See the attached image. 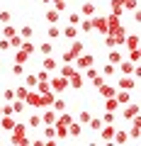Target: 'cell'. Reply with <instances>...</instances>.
I'll return each instance as SVG.
<instances>
[{
  "instance_id": "1",
  "label": "cell",
  "mask_w": 141,
  "mask_h": 146,
  "mask_svg": "<svg viewBox=\"0 0 141 146\" xmlns=\"http://www.w3.org/2000/svg\"><path fill=\"white\" fill-rule=\"evenodd\" d=\"M27 105H32V107H46L44 93L42 90H29V93H27Z\"/></svg>"
},
{
  "instance_id": "2",
  "label": "cell",
  "mask_w": 141,
  "mask_h": 146,
  "mask_svg": "<svg viewBox=\"0 0 141 146\" xmlns=\"http://www.w3.org/2000/svg\"><path fill=\"white\" fill-rule=\"evenodd\" d=\"M90 20H93V27L100 32V34H110V27H107V17H102V15H93Z\"/></svg>"
},
{
  "instance_id": "3",
  "label": "cell",
  "mask_w": 141,
  "mask_h": 146,
  "mask_svg": "<svg viewBox=\"0 0 141 146\" xmlns=\"http://www.w3.org/2000/svg\"><path fill=\"white\" fill-rule=\"evenodd\" d=\"M24 129L27 127L20 124V122L15 124V129H12V141H15V144H29V139L24 136Z\"/></svg>"
},
{
  "instance_id": "4",
  "label": "cell",
  "mask_w": 141,
  "mask_h": 146,
  "mask_svg": "<svg viewBox=\"0 0 141 146\" xmlns=\"http://www.w3.org/2000/svg\"><path fill=\"white\" fill-rule=\"evenodd\" d=\"M66 88H71V85H68V78H66V76H56V78L51 80V90H54L56 95H61Z\"/></svg>"
},
{
  "instance_id": "5",
  "label": "cell",
  "mask_w": 141,
  "mask_h": 146,
  "mask_svg": "<svg viewBox=\"0 0 141 146\" xmlns=\"http://www.w3.org/2000/svg\"><path fill=\"white\" fill-rule=\"evenodd\" d=\"M122 46H126V51H131V49H139V46H141V36H136V34H126Z\"/></svg>"
},
{
  "instance_id": "6",
  "label": "cell",
  "mask_w": 141,
  "mask_h": 146,
  "mask_svg": "<svg viewBox=\"0 0 141 146\" xmlns=\"http://www.w3.org/2000/svg\"><path fill=\"white\" fill-rule=\"evenodd\" d=\"M93 63H95V58L85 54V56H78V61H75V68H78V71H85V68L93 66Z\"/></svg>"
},
{
  "instance_id": "7",
  "label": "cell",
  "mask_w": 141,
  "mask_h": 146,
  "mask_svg": "<svg viewBox=\"0 0 141 146\" xmlns=\"http://www.w3.org/2000/svg\"><path fill=\"white\" fill-rule=\"evenodd\" d=\"M134 83H136V78H131V76H122L117 85H119L122 90H131V88H134Z\"/></svg>"
},
{
  "instance_id": "8",
  "label": "cell",
  "mask_w": 141,
  "mask_h": 146,
  "mask_svg": "<svg viewBox=\"0 0 141 146\" xmlns=\"http://www.w3.org/2000/svg\"><path fill=\"white\" fill-rule=\"evenodd\" d=\"M56 110H44V115H42V122L44 124H56Z\"/></svg>"
},
{
  "instance_id": "9",
  "label": "cell",
  "mask_w": 141,
  "mask_h": 146,
  "mask_svg": "<svg viewBox=\"0 0 141 146\" xmlns=\"http://www.w3.org/2000/svg\"><path fill=\"white\" fill-rule=\"evenodd\" d=\"M139 115V105H134V102H129L124 107V119H134V117Z\"/></svg>"
},
{
  "instance_id": "10",
  "label": "cell",
  "mask_w": 141,
  "mask_h": 146,
  "mask_svg": "<svg viewBox=\"0 0 141 146\" xmlns=\"http://www.w3.org/2000/svg\"><path fill=\"white\" fill-rule=\"evenodd\" d=\"M119 68H122V73H124V76H134V68H136V63H134V61H124V58H122Z\"/></svg>"
},
{
  "instance_id": "11",
  "label": "cell",
  "mask_w": 141,
  "mask_h": 146,
  "mask_svg": "<svg viewBox=\"0 0 141 146\" xmlns=\"http://www.w3.org/2000/svg\"><path fill=\"white\" fill-rule=\"evenodd\" d=\"M83 80H85V76H83V73H75V76H71V78H68V85L78 90L80 85H83Z\"/></svg>"
},
{
  "instance_id": "12",
  "label": "cell",
  "mask_w": 141,
  "mask_h": 146,
  "mask_svg": "<svg viewBox=\"0 0 141 146\" xmlns=\"http://www.w3.org/2000/svg\"><path fill=\"white\" fill-rule=\"evenodd\" d=\"M97 93L102 95V98H115V95H117V90L112 88V85H107V83H105V85H100V88H97Z\"/></svg>"
},
{
  "instance_id": "13",
  "label": "cell",
  "mask_w": 141,
  "mask_h": 146,
  "mask_svg": "<svg viewBox=\"0 0 141 146\" xmlns=\"http://www.w3.org/2000/svg\"><path fill=\"white\" fill-rule=\"evenodd\" d=\"M78 32H80L78 25H68L66 29H63V36H66V39H75V36H78Z\"/></svg>"
},
{
  "instance_id": "14",
  "label": "cell",
  "mask_w": 141,
  "mask_h": 146,
  "mask_svg": "<svg viewBox=\"0 0 141 146\" xmlns=\"http://www.w3.org/2000/svg\"><path fill=\"white\" fill-rule=\"evenodd\" d=\"M107 27H110V32L119 29V27H122V22H119V15H115V12H112V15L107 17Z\"/></svg>"
},
{
  "instance_id": "15",
  "label": "cell",
  "mask_w": 141,
  "mask_h": 146,
  "mask_svg": "<svg viewBox=\"0 0 141 146\" xmlns=\"http://www.w3.org/2000/svg\"><path fill=\"white\" fill-rule=\"evenodd\" d=\"M15 124H17V122L12 119V115H5V117H3V122H0V127H3L5 131H12V129H15Z\"/></svg>"
},
{
  "instance_id": "16",
  "label": "cell",
  "mask_w": 141,
  "mask_h": 146,
  "mask_svg": "<svg viewBox=\"0 0 141 146\" xmlns=\"http://www.w3.org/2000/svg\"><path fill=\"white\" fill-rule=\"evenodd\" d=\"M95 10H97V7H95L93 3H83V7H80V15H83V17H93Z\"/></svg>"
},
{
  "instance_id": "17",
  "label": "cell",
  "mask_w": 141,
  "mask_h": 146,
  "mask_svg": "<svg viewBox=\"0 0 141 146\" xmlns=\"http://www.w3.org/2000/svg\"><path fill=\"white\" fill-rule=\"evenodd\" d=\"M61 34H63V29H61L58 25H51V27L46 29V36H49V39H58Z\"/></svg>"
},
{
  "instance_id": "18",
  "label": "cell",
  "mask_w": 141,
  "mask_h": 146,
  "mask_svg": "<svg viewBox=\"0 0 141 146\" xmlns=\"http://www.w3.org/2000/svg\"><path fill=\"white\" fill-rule=\"evenodd\" d=\"M58 17H61V10H56V7H54V10H46V20H49V25H56Z\"/></svg>"
},
{
  "instance_id": "19",
  "label": "cell",
  "mask_w": 141,
  "mask_h": 146,
  "mask_svg": "<svg viewBox=\"0 0 141 146\" xmlns=\"http://www.w3.org/2000/svg\"><path fill=\"white\" fill-rule=\"evenodd\" d=\"M83 42H78V39H73V46H71V54H73V58H78L80 54H83Z\"/></svg>"
},
{
  "instance_id": "20",
  "label": "cell",
  "mask_w": 141,
  "mask_h": 146,
  "mask_svg": "<svg viewBox=\"0 0 141 146\" xmlns=\"http://www.w3.org/2000/svg\"><path fill=\"white\" fill-rule=\"evenodd\" d=\"M117 100H119V105H129V90H117V95H115Z\"/></svg>"
},
{
  "instance_id": "21",
  "label": "cell",
  "mask_w": 141,
  "mask_h": 146,
  "mask_svg": "<svg viewBox=\"0 0 141 146\" xmlns=\"http://www.w3.org/2000/svg\"><path fill=\"white\" fill-rule=\"evenodd\" d=\"M39 51H42L44 56H51V54H54V44L51 42H42V44H39Z\"/></svg>"
},
{
  "instance_id": "22",
  "label": "cell",
  "mask_w": 141,
  "mask_h": 146,
  "mask_svg": "<svg viewBox=\"0 0 141 146\" xmlns=\"http://www.w3.org/2000/svg\"><path fill=\"white\" fill-rule=\"evenodd\" d=\"M29 56H32L29 51H24V49H20V51L15 54V63H24V61H29Z\"/></svg>"
},
{
  "instance_id": "23",
  "label": "cell",
  "mask_w": 141,
  "mask_h": 146,
  "mask_svg": "<svg viewBox=\"0 0 141 146\" xmlns=\"http://www.w3.org/2000/svg\"><path fill=\"white\" fill-rule=\"evenodd\" d=\"M100 131H102V139H107V141H110V139H115V127H112V124H107V127H105V129H100Z\"/></svg>"
},
{
  "instance_id": "24",
  "label": "cell",
  "mask_w": 141,
  "mask_h": 146,
  "mask_svg": "<svg viewBox=\"0 0 141 146\" xmlns=\"http://www.w3.org/2000/svg\"><path fill=\"white\" fill-rule=\"evenodd\" d=\"M105 110H112V112H117V110H119V100H117V98H107Z\"/></svg>"
},
{
  "instance_id": "25",
  "label": "cell",
  "mask_w": 141,
  "mask_h": 146,
  "mask_svg": "<svg viewBox=\"0 0 141 146\" xmlns=\"http://www.w3.org/2000/svg\"><path fill=\"white\" fill-rule=\"evenodd\" d=\"M112 12L115 15H122L124 12V0H112Z\"/></svg>"
},
{
  "instance_id": "26",
  "label": "cell",
  "mask_w": 141,
  "mask_h": 146,
  "mask_svg": "<svg viewBox=\"0 0 141 146\" xmlns=\"http://www.w3.org/2000/svg\"><path fill=\"white\" fill-rule=\"evenodd\" d=\"M75 73H78V68H75V66H63V68H61V76H66V78L75 76Z\"/></svg>"
},
{
  "instance_id": "27",
  "label": "cell",
  "mask_w": 141,
  "mask_h": 146,
  "mask_svg": "<svg viewBox=\"0 0 141 146\" xmlns=\"http://www.w3.org/2000/svg\"><path fill=\"white\" fill-rule=\"evenodd\" d=\"M44 136H46V139H56V127L44 124Z\"/></svg>"
},
{
  "instance_id": "28",
  "label": "cell",
  "mask_w": 141,
  "mask_h": 146,
  "mask_svg": "<svg viewBox=\"0 0 141 146\" xmlns=\"http://www.w3.org/2000/svg\"><path fill=\"white\" fill-rule=\"evenodd\" d=\"M15 32H17V29H15V27L10 25V22H7V25L3 27V36H5V39H10V36H15Z\"/></svg>"
},
{
  "instance_id": "29",
  "label": "cell",
  "mask_w": 141,
  "mask_h": 146,
  "mask_svg": "<svg viewBox=\"0 0 141 146\" xmlns=\"http://www.w3.org/2000/svg\"><path fill=\"white\" fill-rule=\"evenodd\" d=\"M80 127H83V124H75V122H71V127H68V134H71V136H80V131H83Z\"/></svg>"
},
{
  "instance_id": "30",
  "label": "cell",
  "mask_w": 141,
  "mask_h": 146,
  "mask_svg": "<svg viewBox=\"0 0 141 146\" xmlns=\"http://www.w3.org/2000/svg\"><path fill=\"white\" fill-rule=\"evenodd\" d=\"M20 112H24V100L17 98V102L12 105V115H20Z\"/></svg>"
},
{
  "instance_id": "31",
  "label": "cell",
  "mask_w": 141,
  "mask_h": 146,
  "mask_svg": "<svg viewBox=\"0 0 141 146\" xmlns=\"http://www.w3.org/2000/svg\"><path fill=\"white\" fill-rule=\"evenodd\" d=\"M54 110H56V112H63V110H66V100L56 98V100H54Z\"/></svg>"
},
{
  "instance_id": "32",
  "label": "cell",
  "mask_w": 141,
  "mask_h": 146,
  "mask_svg": "<svg viewBox=\"0 0 141 146\" xmlns=\"http://www.w3.org/2000/svg\"><path fill=\"white\" fill-rule=\"evenodd\" d=\"M102 124H105V122L100 119V117H95V119H90V129H93V131H100V129H102Z\"/></svg>"
},
{
  "instance_id": "33",
  "label": "cell",
  "mask_w": 141,
  "mask_h": 146,
  "mask_svg": "<svg viewBox=\"0 0 141 146\" xmlns=\"http://www.w3.org/2000/svg\"><path fill=\"white\" fill-rule=\"evenodd\" d=\"M32 34H34V29H32L29 25H24V27H22V29H20V36H22V39H29Z\"/></svg>"
},
{
  "instance_id": "34",
  "label": "cell",
  "mask_w": 141,
  "mask_h": 146,
  "mask_svg": "<svg viewBox=\"0 0 141 146\" xmlns=\"http://www.w3.org/2000/svg\"><path fill=\"white\" fill-rule=\"evenodd\" d=\"M110 63H115V66H117V63H122V54L112 49V51H110Z\"/></svg>"
},
{
  "instance_id": "35",
  "label": "cell",
  "mask_w": 141,
  "mask_h": 146,
  "mask_svg": "<svg viewBox=\"0 0 141 146\" xmlns=\"http://www.w3.org/2000/svg\"><path fill=\"white\" fill-rule=\"evenodd\" d=\"M22 44H24V39H22V36H17V34H15V36H10V46H12V49L22 46Z\"/></svg>"
},
{
  "instance_id": "36",
  "label": "cell",
  "mask_w": 141,
  "mask_h": 146,
  "mask_svg": "<svg viewBox=\"0 0 141 146\" xmlns=\"http://www.w3.org/2000/svg\"><path fill=\"white\" fill-rule=\"evenodd\" d=\"M44 68H46V71H54V68H56V61H54L51 56H44Z\"/></svg>"
},
{
  "instance_id": "37",
  "label": "cell",
  "mask_w": 141,
  "mask_h": 146,
  "mask_svg": "<svg viewBox=\"0 0 141 146\" xmlns=\"http://www.w3.org/2000/svg\"><path fill=\"white\" fill-rule=\"evenodd\" d=\"M95 27H93V20H83L80 22V32H93Z\"/></svg>"
},
{
  "instance_id": "38",
  "label": "cell",
  "mask_w": 141,
  "mask_h": 146,
  "mask_svg": "<svg viewBox=\"0 0 141 146\" xmlns=\"http://www.w3.org/2000/svg\"><path fill=\"white\" fill-rule=\"evenodd\" d=\"M27 93H29V90H27V85H20V88L15 90V95H17L20 100H27Z\"/></svg>"
},
{
  "instance_id": "39",
  "label": "cell",
  "mask_w": 141,
  "mask_h": 146,
  "mask_svg": "<svg viewBox=\"0 0 141 146\" xmlns=\"http://www.w3.org/2000/svg\"><path fill=\"white\" fill-rule=\"evenodd\" d=\"M102 122H105V124H112V122H115V112H112V110H107V112L102 115Z\"/></svg>"
},
{
  "instance_id": "40",
  "label": "cell",
  "mask_w": 141,
  "mask_h": 146,
  "mask_svg": "<svg viewBox=\"0 0 141 146\" xmlns=\"http://www.w3.org/2000/svg\"><path fill=\"white\" fill-rule=\"evenodd\" d=\"M78 119L83 122V124H90V119H93V115H90V112H80V115H78Z\"/></svg>"
},
{
  "instance_id": "41",
  "label": "cell",
  "mask_w": 141,
  "mask_h": 146,
  "mask_svg": "<svg viewBox=\"0 0 141 146\" xmlns=\"http://www.w3.org/2000/svg\"><path fill=\"white\" fill-rule=\"evenodd\" d=\"M39 124H44L42 117H39V115H32V117H29V127H39Z\"/></svg>"
},
{
  "instance_id": "42",
  "label": "cell",
  "mask_w": 141,
  "mask_h": 146,
  "mask_svg": "<svg viewBox=\"0 0 141 146\" xmlns=\"http://www.w3.org/2000/svg\"><path fill=\"white\" fill-rule=\"evenodd\" d=\"M68 22H71V25H80V12H71Z\"/></svg>"
},
{
  "instance_id": "43",
  "label": "cell",
  "mask_w": 141,
  "mask_h": 146,
  "mask_svg": "<svg viewBox=\"0 0 141 146\" xmlns=\"http://www.w3.org/2000/svg\"><path fill=\"white\" fill-rule=\"evenodd\" d=\"M12 73H15V76H22V73H24V63H15V66H12Z\"/></svg>"
},
{
  "instance_id": "44",
  "label": "cell",
  "mask_w": 141,
  "mask_h": 146,
  "mask_svg": "<svg viewBox=\"0 0 141 146\" xmlns=\"http://www.w3.org/2000/svg\"><path fill=\"white\" fill-rule=\"evenodd\" d=\"M93 85H95V88H100V85H105V76H100V73H97V76L93 78Z\"/></svg>"
},
{
  "instance_id": "45",
  "label": "cell",
  "mask_w": 141,
  "mask_h": 146,
  "mask_svg": "<svg viewBox=\"0 0 141 146\" xmlns=\"http://www.w3.org/2000/svg\"><path fill=\"white\" fill-rule=\"evenodd\" d=\"M115 139H117V141H126V139H129V134L119 129V131H115Z\"/></svg>"
},
{
  "instance_id": "46",
  "label": "cell",
  "mask_w": 141,
  "mask_h": 146,
  "mask_svg": "<svg viewBox=\"0 0 141 146\" xmlns=\"http://www.w3.org/2000/svg\"><path fill=\"white\" fill-rule=\"evenodd\" d=\"M95 76H97V68H93V66L85 68V78H95Z\"/></svg>"
},
{
  "instance_id": "47",
  "label": "cell",
  "mask_w": 141,
  "mask_h": 146,
  "mask_svg": "<svg viewBox=\"0 0 141 146\" xmlns=\"http://www.w3.org/2000/svg\"><path fill=\"white\" fill-rule=\"evenodd\" d=\"M51 3H54V7H56V10L66 12V3H63V0H51Z\"/></svg>"
},
{
  "instance_id": "48",
  "label": "cell",
  "mask_w": 141,
  "mask_h": 146,
  "mask_svg": "<svg viewBox=\"0 0 141 146\" xmlns=\"http://www.w3.org/2000/svg\"><path fill=\"white\" fill-rule=\"evenodd\" d=\"M0 22H3V25H7V22H10V12H7V10L0 12Z\"/></svg>"
},
{
  "instance_id": "49",
  "label": "cell",
  "mask_w": 141,
  "mask_h": 146,
  "mask_svg": "<svg viewBox=\"0 0 141 146\" xmlns=\"http://www.w3.org/2000/svg\"><path fill=\"white\" fill-rule=\"evenodd\" d=\"M124 10H136V0H124Z\"/></svg>"
},
{
  "instance_id": "50",
  "label": "cell",
  "mask_w": 141,
  "mask_h": 146,
  "mask_svg": "<svg viewBox=\"0 0 141 146\" xmlns=\"http://www.w3.org/2000/svg\"><path fill=\"white\" fill-rule=\"evenodd\" d=\"M10 49V39H0V51H7Z\"/></svg>"
},
{
  "instance_id": "51",
  "label": "cell",
  "mask_w": 141,
  "mask_h": 146,
  "mask_svg": "<svg viewBox=\"0 0 141 146\" xmlns=\"http://www.w3.org/2000/svg\"><path fill=\"white\" fill-rule=\"evenodd\" d=\"M115 71H117V68H115V63H107V66H105V76H112Z\"/></svg>"
},
{
  "instance_id": "52",
  "label": "cell",
  "mask_w": 141,
  "mask_h": 146,
  "mask_svg": "<svg viewBox=\"0 0 141 146\" xmlns=\"http://www.w3.org/2000/svg\"><path fill=\"white\" fill-rule=\"evenodd\" d=\"M37 83H39L37 76H27V85H29V88H32V85H37Z\"/></svg>"
},
{
  "instance_id": "53",
  "label": "cell",
  "mask_w": 141,
  "mask_h": 146,
  "mask_svg": "<svg viewBox=\"0 0 141 146\" xmlns=\"http://www.w3.org/2000/svg\"><path fill=\"white\" fill-rule=\"evenodd\" d=\"M139 134H141V127H136V124H134V129L129 131V136H131V139H136V136H139Z\"/></svg>"
},
{
  "instance_id": "54",
  "label": "cell",
  "mask_w": 141,
  "mask_h": 146,
  "mask_svg": "<svg viewBox=\"0 0 141 146\" xmlns=\"http://www.w3.org/2000/svg\"><path fill=\"white\" fill-rule=\"evenodd\" d=\"M37 78H39V80H49V73H46V71H39Z\"/></svg>"
},
{
  "instance_id": "55",
  "label": "cell",
  "mask_w": 141,
  "mask_h": 146,
  "mask_svg": "<svg viewBox=\"0 0 141 146\" xmlns=\"http://www.w3.org/2000/svg\"><path fill=\"white\" fill-rule=\"evenodd\" d=\"M12 98H17L15 90H5V100H12Z\"/></svg>"
},
{
  "instance_id": "56",
  "label": "cell",
  "mask_w": 141,
  "mask_h": 146,
  "mask_svg": "<svg viewBox=\"0 0 141 146\" xmlns=\"http://www.w3.org/2000/svg\"><path fill=\"white\" fill-rule=\"evenodd\" d=\"M134 78H141V66H136V68H134Z\"/></svg>"
},
{
  "instance_id": "57",
  "label": "cell",
  "mask_w": 141,
  "mask_h": 146,
  "mask_svg": "<svg viewBox=\"0 0 141 146\" xmlns=\"http://www.w3.org/2000/svg\"><path fill=\"white\" fill-rule=\"evenodd\" d=\"M134 124H136V127H141V115H136V117H134Z\"/></svg>"
},
{
  "instance_id": "58",
  "label": "cell",
  "mask_w": 141,
  "mask_h": 146,
  "mask_svg": "<svg viewBox=\"0 0 141 146\" xmlns=\"http://www.w3.org/2000/svg\"><path fill=\"white\" fill-rule=\"evenodd\" d=\"M134 20H136V22H141V10H136V12H134Z\"/></svg>"
},
{
  "instance_id": "59",
  "label": "cell",
  "mask_w": 141,
  "mask_h": 146,
  "mask_svg": "<svg viewBox=\"0 0 141 146\" xmlns=\"http://www.w3.org/2000/svg\"><path fill=\"white\" fill-rule=\"evenodd\" d=\"M42 3H46V5H49V3H51V0H42Z\"/></svg>"
},
{
  "instance_id": "60",
  "label": "cell",
  "mask_w": 141,
  "mask_h": 146,
  "mask_svg": "<svg viewBox=\"0 0 141 146\" xmlns=\"http://www.w3.org/2000/svg\"><path fill=\"white\" fill-rule=\"evenodd\" d=\"M88 3H93V0H88Z\"/></svg>"
},
{
  "instance_id": "61",
  "label": "cell",
  "mask_w": 141,
  "mask_h": 146,
  "mask_svg": "<svg viewBox=\"0 0 141 146\" xmlns=\"http://www.w3.org/2000/svg\"><path fill=\"white\" fill-rule=\"evenodd\" d=\"M139 36H141V34H139Z\"/></svg>"
}]
</instances>
